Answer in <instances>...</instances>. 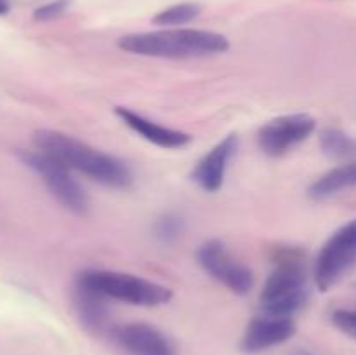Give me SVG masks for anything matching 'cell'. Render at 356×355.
I'll list each match as a JSON object with an SVG mask.
<instances>
[{
    "instance_id": "cell-1",
    "label": "cell",
    "mask_w": 356,
    "mask_h": 355,
    "mask_svg": "<svg viewBox=\"0 0 356 355\" xmlns=\"http://www.w3.org/2000/svg\"><path fill=\"white\" fill-rule=\"evenodd\" d=\"M35 150L58 160L68 169L86 174L90 180L111 188H127L132 173L124 160L92 148L65 132L40 129L33 134Z\"/></svg>"
},
{
    "instance_id": "cell-2",
    "label": "cell",
    "mask_w": 356,
    "mask_h": 355,
    "mask_svg": "<svg viewBox=\"0 0 356 355\" xmlns=\"http://www.w3.org/2000/svg\"><path fill=\"white\" fill-rule=\"evenodd\" d=\"M125 52L146 58L191 59L222 54L229 49L225 35L197 28H163L159 31H141L125 35L118 40Z\"/></svg>"
},
{
    "instance_id": "cell-3",
    "label": "cell",
    "mask_w": 356,
    "mask_h": 355,
    "mask_svg": "<svg viewBox=\"0 0 356 355\" xmlns=\"http://www.w3.org/2000/svg\"><path fill=\"white\" fill-rule=\"evenodd\" d=\"M76 284L104 296L106 299L134 306H160L172 299V291L159 282L115 270L90 268L76 277Z\"/></svg>"
},
{
    "instance_id": "cell-4",
    "label": "cell",
    "mask_w": 356,
    "mask_h": 355,
    "mask_svg": "<svg viewBox=\"0 0 356 355\" xmlns=\"http://www.w3.org/2000/svg\"><path fill=\"white\" fill-rule=\"evenodd\" d=\"M308 299L306 270L299 258L287 256L277 263L263 285L259 296L264 315L292 319Z\"/></svg>"
},
{
    "instance_id": "cell-5",
    "label": "cell",
    "mask_w": 356,
    "mask_h": 355,
    "mask_svg": "<svg viewBox=\"0 0 356 355\" xmlns=\"http://www.w3.org/2000/svg\"><path fill=\"white\" fill-rule=\"evenodd\" d=\"M17 155L28 169L33 171L44 181L52 197L63 207H66L76 216H86L89 212V197L80 187L79 181L73 178L72 169L63 166L58 160L44 155L38 150H21Z\"/></svg>"
},
{
    "instance_id": "cell-6",
    "label": "cell",
    "mask_w": 356,
    "mask_h": 355,
    "mask_svg": "<svg viewBox=\"0 0 356 355\" xmlns=\"http://www.w3.org/2000/svg\"><path fill=\"white\" fill-rule=\"evenodd\" d=\"M356 265V218L337 228L316 256L313 277L322 292L329 291Z\"/></svg>"
},
{
    "instance_id": "cell-7",
    "label": "cell",
    "mask_w": 356,
    "mask_h": 355,
    "mask_svg": "<svg viewBox=\"0 0 356 355\" xmlns=\"http://www.w3.org/2000/svg\"><path fill=\"white\" fill-rule=\"evenodd\" d=\"M197 261L205 274L228 287L235 294H247L254 287V275L250 268L232 256L221 240H207L197 251Z\"/></svg>"
},
{
    "instance_id": "cell-8",
    "label": "cell",
    "mask_w": 356,
    "mask_h": 355,
    "mask_svg": "<svg viewBox=\"0 0 356 355\" xmlns=\"http://www.w3.org/2000/svg\"><path fill=\"white\" fill-rule=\"evenodd\" d=\"M316 120L308 113H291L273 118L257 132V145L266 155L280 157L291 152L315 132Z\"/></svg>"
},
{
    "instance_id": "cell-9",
    "label": "cell",
    "mask_w": 356,
    "mask_h": 355,
    "mask_svg": "<svg viewBox=\"0 0 356 355\" xmlns=\"http://www.w3.org/2000/svg\"><path fill=\"white\" fill-rule=\"evenodd\" d=\"M111 338L127 355H177L176 345L159 327L129 322L111 329Z\"/></svg>"
},
{
    "instance_id": "cell-10",
    "label": "cell",
    "mask_w": 356,
    "mask_h": 355,
    "mask_svg": "<svg viewBox=\"0 0 356 355\" xmlns=\"http://www.w3.org/2000/svg\"><path fill=\"white\" fill-rule=\"evenodd\" d=\"M236 148H238V136L228 134L198 160L195 169L191 171V180L198 184V188L207 194H216L221 190L229 160L235 155Z\"/></svg>"
},
{
    "instance_id": "cell-11",
    "label": "cell",
    "mask_w": 356,
    "mask_h": 355,
    "mask_svg": "<svg viewBox=\"0 0 356 355\" xmlns=\"http://www.w3.org/2000/svg\"><path fill=\"white\" fill-rule=\"evenodd\" d=\"M296 334V324L287 317L259 315L252 319L242 336V350L245 354H259L285 343Z\"/></svg>"
},
{
    "instance_id": "cell-12",
    "label": "cell",
    "mask_w": 356,
    "mask_h": 355,
    "mask_svg": "<svg viewBox=\"0 0 356 355\" xmlns=\"http://www.w3.org/2000/svg\"><path fill=\"white\" fill-rule=\"evenodd\" d=\"M115 115L127 125L131 131L141 136L146 141L160 146V148H183L191 141V136L188 132L177 131V129L165 127L138 111L125 106L115 108Z\"/></svg>"
},
{
    "instance_id": "cell-13",
    "label": "cell",
    "mask_w": 356,
    "mask_h": 355,
    "mask_svg": "<svg viewBox=\"0 0 356 355\" xmlns=\"http://www.w3.org/2000/svg\"><path fill=\"white\" fill-rule=\"evenodd\" d=\"M108 301L110 299H106L104 296L83 287V285L75 284L73 303H75L76 315L80 317V322L89 331L99 333V331L108 327V324H110V306H108Z\"/></svg>"
},
{
    "instance_id": "cell-14",
    "label": "cell",
    "mask_w": 356,
    "mask_h": 355,
    "mask_svg": "<svg viewBox=\"0 0 356 355\" xmlns=\"http://www.w3.org/2000/svg\"><path fill=\"white\" fill-rule=\"evenodd\" d=\"M356 187V160H350L316 178L308 188L313 200H327Z\"/></svg>"
},
{
    "instance_id": "cell-15",
    "label": "cell",
    "mask_w": 356,
    "mask_h": 355,
    "mask_svg": "<svg viewBox=\"0 0 356 355\" xmlns=\"http://www.w3.org/2000/svg\"><path fill=\"white\" fill-rule=\"evenodd\" d=\"M320 146L323 153L332 159L356 160V138L350 136L341 129L329 127L320 134Z\"/></svg>"
},
{
    "instance_id": "cell-16",
    "label": "cell",
    "mask_w": 356,
    "mask_h": 355,
    "mask_svg": "<svg viewBox=\"0 0 356 355\" xmlns=\"http://www.w3.org/2000/svg\"><path fill=\"white\" fill-rule=\"evenodd\" d=\"M202 13V7L198 3L193 2H183L176 3V6H170L167 9L160 10L159 14H155L152 19L153 24L163 28H181L183 24L191 23L193 19H197Z\"/></svg>"
},
{
    "instance_id": "cell-17",
    "label": "cell",
    "mask_w": 356,
    "mask_h": 355,
    "mask_svg": "<svg viewBox=\"0 0 356 355\" xmlns=\"http://www.w3.org/2000/svg\"><path fill=\"white\" fill-rule=\"evenodd\" d=\"M181 232H183V219L177 218V216L165 214L156 223V235L163 242H172L181 235Z\"/></svg>"
},
{
    "instance_id": "cell-18",
    "label": "cell",
    "mask_w": 356,
    "mask_h": 355,
    "mask_svg": "<svg viewBox=\"0 0 356 355\" xmlns=\"http://www.w3.org/2000/svg\"><path fill=\"white\" fill-rule=\"evenodd\" d=\"M334 326L346 336L356 340V310L351 308H337L330 315Z\"/></svg>"
},
{
    "instance_id": "cell-19",
    "label": "cell",
    "mask_w": 356,
    "mask_h": 355,
    "mask_svg": "<svg viewBox=\"0 0 356 355\" xmlns=\"http://www.w3.org/2000/svg\"><path fill=\"white\" fill-rule=\"evenodd\" d=\"M70 0H52V2L45 3V6L38 7L33 13L35 21H52L56 17L63 16L68 10Z\"/></svg>"
},
{
    "instance_id": "cell-20",
    "label": "cell",
    "mask_w": 356,
    "mask_h": 355,
    "mask_svg": "<svg viewBox=\"0 0 356 355\" xmlns=\"http://www.w3.org/2000/svg\"><path fill=\"white\" fill-rule=\"evenodd\" d=\"M10 10V2L9 0H0V16H6Z\"/></svg>"
},
{
    "instance_id": "cell-21",
    "label": "cell",
    "mask_w": 356,
    "mask_h": 355,
    "mask_svg": "<svg viewBox=\"0 0 356 355\" xmlns=\"http://www.w3.org/2000/svg\"><path fill=\"white\" fill-rule=\"evenodd\" d=\"M294 355H312V354H309V352H306V350H299V352H296Z\"/></svg>"
}]
</instances>
